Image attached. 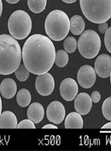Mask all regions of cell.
<instances>
[{
	"mask_svg": "<svg viewBox=\"0 0 111 151\" xmlns=\"http://www.w3.org/2000/svg\"><path fill=\"white\" fill-rule=\"evenodd\" d=\"M56 50L52 40L42 34H34L26 40L21 50L24 65L34 75L48 73L54 65Z\"/></svg>",
	"mask_w": 111,
	"mask_h": 151,
	"instance_id": "1",
	"label": "cell"
},
{
	"mask_svg": "<svg viewBox=\"0 0 111 151\" xmlns=\"http://www.w3.org/2000/svg\"><path fill=\"white\" fill-rule=\"evenodd\" d=\"M21 61V50L18 41L9 34L0 35V74L15 72Z\"/></svg>",
	"mask_w": 111,
	"mask_h": 151,
	"instance_id": "2",
	"label": "cell"
},
{
	"mask_svg": "<svg viewBox=\"0 0 111 151\" xmlns=\"http://www.w3.org/2000/svg\"><path fill=\"white\" fill-rule=\"evenodd\" d=\"M44 29L52 41L64 40L70 31V19L67 14L60 10L51 11L45 19Z\"/></svg>",
	"mask_w": 111,
	"mask_h": 151,
	"instance_id": "3",
	"label": "cell"
},
{
	"mask_svg": "<svg viewBox=\"0 0 111 151\" xmlns=\"http://www.w3.org/2000/svg\"><path fill=\"white\" fill-rule=\"evenodd\" d=\"M80 8L88 21L100 24L111 17V0H79Z\"/></svg>",
	"mask_w": 111,
	"mask_h": 151,
	"instance_id": "4",
	"label": "cell"
},
{
	"mask_svg": "<svg viewBox=\"0 0 111 151\" xmlns=\"http://www.w3.org/2000/svg\"><path fill=\"white\" fill-rule=\"evenodd\" d=\"M8 29L11 36L15 39H25L30 34L32 29L30 16L22 10L14 11L8 20Z\"/></svg>",
	"mask_w": 111,
	"mask_h": 151,
	"instance_id": "5",
	"label": "cell"
},
{
	"mask_svg": "<svg viewBox=\"0 0 111 151\" xmlns=\"http://www.w3.org/2000/svg\"><path fill=\"white\" fill-rule=\"evenodd\" d=\"M79 53L86 59H92L98 54L101 49L100 37L93 29L83 31L77 42Z\"/></svg>",
	"mask_w": 111,
	"mask_h": 151,
	"instance_id": "6",
	"label": "cell"
},
{
	"mask_svg": "<svg viewBox=\"0 0 111 151\" xmlns=\"http://www.w3.org/2000/svg\"><path fill=\"white\" fill-rule=\"evenodd\" d=\"M37 91L42 96H48L52 93L55 88V81L50 73L37 75L35 82Z\"/></svg>",
	"mask_w": 111,
	"mask_h": 151,
	"instance_id": "7",
	"label": "cell"
},
{
	"mask_svg": "<svg viewBox=\"0 0 111 151\" xmlns=\"http://www.w3.org/2000/svg\"><path fill=\"white\" fill-rule=\"evenodd\" d=\"M78 83L83 88H90L96 81V73L90 65H83L77 74Z\"/></svg>",
	"mask_w": 111,
	"mask_h": 151,
	"instance_id": "8",
	"label": "cell"
},
{
	"mask_svg": "<svg viewBox=\"0 0 111 151\" xmlns=\"http://www.w3.org/2000/svg\"><path fill=\"white\" fill-rule=\"evenodd\" d=\"M65 108L59 101H53L47 107L46 115L48 120L53 124L58 125L65 118Z\"/></svg>",
	"mask_w": 111,
	"mask_h": 151,
	"instance_id": "9",
	"label": "cell"
},
{
	"mask_svg": "<svg viewBox=\"0 0 111 151\" xmlns=\"http://www.w3.org/2000/svg\"><path fill=\"white\" fill-rule=\"evenodd\" d=\"M95 71L101 78H108L111 73V57L102 53L96 58L95 62Z\"/></svg>",
	"mask_w": 111,
	"mask_h": 151,
	"instance_id": "10",
	"label": "cell"
},
{
	"mask_svg": "<svg viewBox=\"0 0 111 151\" xmlns=\"http://www.w3.org/2000/svg\"><path fill=\"white\" fill-rule=\"evenodd\" d=\"M79 88L76 81L72 78H66L61 82L59 86V93L64 100L71 102L77 96Z\"/></svg>",
	"mask_w": 111,
	"mask_h": 151,
	"instance_id": "11",
	"label": "cell"
},
{
	"mask_svg": "<svg viewBox=\"0 0 111 151\" xmlns=\"http://www.w3.org/2000/svg\"><path fill=\"white\" fill-rule=\"evenodd\" d=\"M74 106L76 112L81 115H87L92 107V101L90 96L86 92H82L75 96Z\"/></svg>",
	"mask_w": 111,
	"mask_h": 151,
	"instance_id": "12",
	"label": "cell"
},
{
	"mask_svg": "<svg viewBox=\"0 0 111 151\" xmlns=\"http://www.w3.org/2000/svg\"><path fill=\"white\" fill-rule=\"evenodd\" d=\"M27 116L34 123L41 122L44 116V107L40 103H33L29 106Z\"/></svg>",
	"mask_w": 111,
	"mask_h": 151,
	"instance_id": "13",
	"label": "cell"
},
{
	"mask_svg": "<svg viewBox=\"0 0 111 151\" xmlns=\"http://www.w3.org/2000/svg\"><path fill=\"white\" fill-rule=\"evenodd\" d=\"M17 92V84L11 78L4 79L0 84V93L5 99H12Z\"/></svg>",
	"mask_w": 111,
	"mask_h": 151,
	"instance_id": "14",
	"label": "cell"
},
{
	"mask_svg": "<svg viewBox=\"0 0 111 151\" xmlns=\"http://www.w3.org/2000/svg\"><path fill=\"white\" fill-rule=\"evenodd\" d=\"M18 121L15 115L10 111L1 113L0 115V128L1 129H14L17 128Z\"/></svg>",
	"mask_w": 111,
	"mask_h": 151,
	"instance_id": "15",
	"label": "cell"
},
{
	"mask_svg": "<svg viewBox=\"0 0 111 151\" xmlns=\"http://www.w3.org/2000/svg\"><path fill=\"white\" fill-rule=\"evenodd\" d=\"M64 127L67 129H82L83 119L82 115L78 112H71L65 119Z\"/></svg>",
	"mask_w": 111,
	"mask_h": 151,
	"instance_id": "16",
	"label": "cell"
},
{
	"mask_svg": "<svg viewBox=\"0 0 111 151\" xmlns=\"http://www.w3.org/2000/svg\"><path fill=\"white\" fill-rule=\"evenodd\" d=\"M85 22L80 15H74L70 19V31L74 35H79L84 31Z\"/></svg>",
	"mask_w": 111,
	"mask_h": 151,
	"instance_id": "17",
	"label": "cell"
},
{
	"mask_svg": "<svg viewBox=\"0 0 111 151\" xmlns=\"http://www.w3.org/2000/svg\"><path fill=\"white\" fill-rule=\"evenodd\" d=\"M32 97L29 90L22 88L17 93V102L18 104L21 107H26L30 104Z\"/></svg>",
	"mask_w": 111,
	"mask_h": 151,
	"instance_id": "18",
	"label": "cell"
},
{
	"mask_svg": "<svg viewBox=\"0 0 111 151\" xmlns=\"http://www.w3.org/2000/svg\"><path fill=\"white\" fill-rule=\"evenodd\" d=\"M29 10L34 14H40L44 11L47 5V0H27Z\"/></svg>",
	"mask_w": 111,
	"mask_h": 151,
	"instance_id": "19",
	"label": "cell"
},
{
	"mask_svg": "<svg viewBox=\"0 0 111 151\" xmlns=\"http://www.w3.org/2000/svg\"><path fill=\"white\" fill-rule=\"evenodd\" d=\"M67 63H68V55L65 50H59L56 52L54 64H56L59 68H64L67 65Z\"/></svg>",
	"mask_w": 111,
	"mask_h": 151,
	"instance_id": "20",
	"label": "cell"
},
{
	"mask_svg": "<svg viewBox=\"0 0 111 151\" xmlns=\"http://www.w3.org/2000/svg\"><path fill=\"white\" fill-rule=\"evenodd\" d=\"M64 49L68 53H72L77 49V42L74 37H67L64 42Z\"/></svg>",
	"mask_w": 111,
	"mask_h": 151,
	"instance_id": "21",
	"label": "cell"
},
{
	"mask_svg": "<svg viewBox=\"0 0 111 151\" xmlns=\"http://www.w3.org/2000/svg\"><path fill=\"white\" fill-rule=\"evenodd\" d=\"M15 76L20 82L26 81L29 76L30 72L26 68L24 64H20L19 67L15 70Z\"/></svg>",
	"mask_w": 111,
	"mask_h": 151,
	"instance_id": "22",
	"label": "cell"
},
{
	"mask_svg": "<svg viewBox=\"0 0 111 151\" xmlns=\"http://www.w3.org/2000/svg\"><path fill=\"white\" fill-rule=\"evenodd\" d=\"M102 115L108 121L111 119V97H108L105 99V101L102 106Z\"/></svg>",
	"mask_w": 111,
	"mask_h": 151,
	"instance_id": "23",
	"label": "cell"
},
{
	"mask_svg": "<svg viewBox=\"0 0 111 151\" xmlns=\"http://www.w3.org/2000/svg\"><path fill=\"white\" fill-rule=\"evenodd\" d=\"M17 128L18 129H35L36 127L34 123L32 122L30 119H24L21 122H20L17 126Z\"/></svg>",
	"mask_w": 111,
	"mask_h": 151,
	"instance_id": "24",
	"label": "cell"
},
{
	"mask_svg": "<svg viewBox=\"0 0 111 151\" xmlns=\"http://www.w3.org/2000/svg\"><path fill=\"white\" fill-rule=\"evenodd\" d=\"M105 37H104V42L106 45V50H108L109 52H111V28L109 27L108 29L105 33Z\"/></svg>",
	"mask_w": 111,
	"mask_h": 151,
	"instance_id": "25",
	"label": "cell"
},
{
	"mask_svg": "<svg viewBox=\"0 0 111 151\" xmlns=\"http://www.w3.org/2000/svg\"><path fill=\"white\" fill-rule=\"evenodd\" d=\"M90 99H91V101L92 103H95V104H97L98 102L100 101L101 99V94L99 93V91H93L91 95L90 96Z\"/></svg>",
	"mask_w": 111,
	"mask_h": 151,
	"instance_id": "26",
	"label": "cell"
},
{
	"mask_svg": "<svg viewBox=\"0 0 111 151\" xmlns=\"http://www.w3.org/2000/svg\"><path fill=\"white\" fill-rule=\"evenodd\" d=\"M109 26L107 22H102V23L99 24V26H98V30L100 32L101 34H105L106 32V30L108 29Z\"/></svg>",
	"mask_w": 111,
	"mask_h": 151,
	"instance_id": "27",
	"label": "cell"
},
{
	"mask_svg": "<svg viewBox=\"0 0 111 151\" xmlns=\"http://www.w3.org/2000/svg\"><path fill=\"white\" fill-rule=\"evenodd\" d=\"M42 128L43 129H57L58 127L55 124H47V125H44Z\"/></svg>",
	"mask_w": 111,
	"mask_h": 151,
	"instance_id": "28",
	"label": "cell"
},
{
	"mask_svg": "<svg viewBox=\"0 0 111 151\" xmlns=\"http://www.w3.org/2000/svg\"><path fill=\"white\" fill-rule=\"evenodd\" d=\"M110 128H111V123H110V122H108V123H106V125L103 126V127H102V130H110Z\"/></svg>",
	"mask_w": 111,
	"mask_h": 151,
	"instance_id": "29",
	"label": "cell"
},
{
	"mask_svg": "<svg viewBox=\"0 0 111 151\" xmlns=\"http://www.w3.org/2000/svg\"><path fill=\"white\" fill-rule=\"evenodd\" d=\"M61 1H63L65 3H67V4H72V3H75L77 0H61Z\"/></svg>",
	"mask_w": 111,
	"mask_h": 151,
	"instance_id": "30",
	"label": "cell"
},
{
	"mask_svg": "<svg viewBox=\"0 0 111 151\" xmlns=\"http://www.w3.org/2000/svg\"><path fill=\"white\" fill-rule=\"evenodd\" d=\"M8 3H10V4H16V3H18L20 0H6Z\"/></svg>",
	"mask_w": 111,
	"mask_h": 151,
	"instance_id": "31",
	"label": "cell"
},
{
	"mask_svg": "<svg viewBox=\"0 0 111 151\" xmlns=\"http://www.w3.org/2000/svg\"><path fill=\"white\" fill-rule=\"evenodd\" d=\"M2 13H3V2L2 0H0V17L2 15Z\"/></svg>",
	"mask_w": 111,
	"mask_h": 151,
	"instance_id": "32",
	"label": "cell"
},
{
	"mask_svg": "<svg viewBox=\"0 0 111 151\" xmlns=\"http://www.w3.org/2000/svg\"><path fill=\"white\" fill-rule=\"evenodd\" d=\"M1 113H2V99L0 97V115H1Z\"/></svg>",
	"mask_w": 111,
	"mask_h": 151,
	"instance_id": "33",
	"label": "cell"
}]
</instances>
